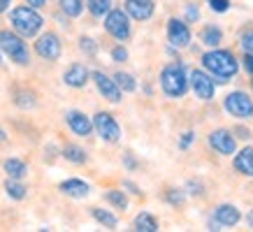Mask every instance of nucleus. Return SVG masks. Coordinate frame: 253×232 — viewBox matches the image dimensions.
<instances>
[{"label":"nucleus","mask_w":253,"mask_h":232,"mask_svg":"<svg viewBox=\"0 0 253 232\" xmlns=\"http://www.w3.org/2000/svg\"><path fill=\"white\" fill-rule=\"evenodd\" d=\"M202 61V70L211 75V79L218 84H228L230 79H235L239 75V58L232 54L230 49H221V46H214V49H207L205 54L200 56Z\"/></svg>","instance_id":"1"},{"label":"nucleus","mask_w":253,"mask_h":232,"mask_svg":"<svg viewBox=\"0 0 253 232\" xmlns=\"http://www.w3.org/2000/svg\"><path fill=\"white\" fill-rule=\"evenodd\" d=\"M161 88L163 93L168 95L169 100H181L186 93L191 91L188 88V68H186L184 61H172L168 63L165 68L161 70Z\"/></svg>","instance_id":"2"},{"label":"nucleus","mask_w":253,"mask_h":232,"mask_svg":"<svg viewBox=\"0 0 253 232\" xmlns=\"http://www.w3.org/2000/svg\"><path fill=\"white\" fill-rule=\"evenodd\" d=\"M9 26L23 39L38 38L42 26H44V16L40 14V9H33L28 5H19V7H14L9 12Z\"/></svg>","instance_id":"3"},{"label":"nucleus","mask_w":253,"mask_h":232,"mask_svg":"<svg viewBox=\"0 0 253 232\" xmlns=\"http://www.w3.org/2000/svg\"><path fill=\"white\" fill-rule=\"evenodd\" d=\"M0 51H2V56H7L14 65H21V68L31 65V49H28V44L23 42L21 35H16L9 28L0 31Z\"/></svg>","instance_id":"4"},{"label":"nucleus","mask_w":253,"mask_h":232,"mask_svg":"<svg viewBox=\"0 0 253 232\" xmlns=\"http://www.w3.org/2000/svg\"><path fill=\"white\" fill-rule=\"evenodd\" d=\"M132 19L126 14V9H119V7H112L105 14V31L107 35L116 39V42H128L132 35Z\"/></svg>","instance_id":"5"},{"label":"nucleus","mask_w":253,"mask_h":232,"mask_svg":"<svg viewBox=\"0 0 253 232\" xmlns=\"http://www.w3.org/2000/svg\"><path fill=\"white\" fill-rule=\"evenodd\" d=\"M223 109L239 121L253 118V98L246 91H232L223 98Z\"/></svg>","instance_id":"6"},{"label":"nucleus","mask_w":253,"mask_h":232,"mask_svg":"<svg viewBox=\"0 0 253 232\" xmlns=\"http://www.w3.org/2000/svg\"><path fill=\"white\" fill-rule=\"evenodd\" d=\"M188 88L195 93V98L202 102L214 100L216 95V81L211 79L209 72H205L202 68H195L188 72Z\"/></svg>","instance_id":"7"},{"label":"nucleus","mask_w":253,"mask_h":232,"mask_svg":"<svg viewBox=\"0 0 253 232\" xmlns=\"http://www.w3.org/2000/svg\"><path fill=\"white\" fill-rule=\"evenodd\" d=\"M93 121V130L98 132V137L102 142H107V144H116V142H121V125L119 121L114 118V114H109V112H98V114L91 118Z\"/></svg>","instance_id":"8"},{"label":"nucleus","mask_w":253,"mask_h":232,"mask_svg":"<svg viewBox=\"0 0 253 232\" xmlns=\"http://www.w3.org/2000/svg\"><path fill=\"white\" fill-rule=\"evenodd\" d=\"M33 49H35V54H38L42 61L54 63V61H58L63 54V42L54 31H46L35 39V46H33Z\"/></svg>","instance_id":"9"},{"label":"nucleus","mask_w":253,"mask_h":232,"mask_svg":"<svg viewBox=\"0 0 253 232\" xmlns=\"http://www.w3.org/2000/svg\"><path fill=\"white\" fill-rule=\"evenodd\" d=\"M165 33H168V42L172 49H186V46H191V42H193L191 26H188L184 19H176V16L168 19Z\"/></svg>","instance_id":"10"},{"label":"nucleus","mask_w":253,"mask_h":232,"mask_svg":"<svg viewBox=\"0 0 253 232\" xmlns=\"http://www.w3.org/2000/svg\"><path fill=\"white\" fill-rule=\"evenodd\" d=\"M91 79H93V84H95V88H98V93L107 102H112V105H119V102L123 100V91L119 88V86H116V81L109 77L107 72H102V70H93V72H91Z\"/></svg>","instance_id":"11"},{"label":"nucleus","mask_w":253,"mask_h":232,"mask_svg":"<svg viewBox=\"0 0 253 232\" xmlns=\"http://www.w3.org/2000/svg\"><path fill=\"white\" fill-rule=\"evenodd\" d=\"M207 142L218 155H232L237 151V137H235L232 130H228V128H216V130H211Z\"/></svg>","instance_id":"12"},{"label":"nucleus","mask_w":253,"mask_h":232,"mask_svg":"<svg viewBox=\"0 0 253 232\" xmlns=\"http://www.w3.org/2000/svg\"><path fill=\"white\" fill-rule=\"evenodd\" d=\"M91 81V70L84 63H70L63 72V84L70 88H84Z\"/></svg>","instance_id":"13"},{"label":"nucleus","mask_w":253,"mask_h":232,"mask_svg":"<svg viewBox=\"0 0 253 232\" xmlns=\"http://www.w3.org/2000/svg\"><path fill=\"white\" fill-rule=\"evenodd\" d=\"M123 9L132 21H149L156 12V0H126Z\"/></svg>","instance_id":"14"},{"label":"nucleus","mask_w":253,"mask_h":232,"mask_svg":"<svg viewBox=\"0 0 253 232\" xmlns=\"http://www.w3.org/2000/svg\"><path fill=\"white\" fill-rule=\"evenodd\" d=\"M65 123H68V128L75 132L77 137H91L93 121L84 114V112H79V109H70V112H65Z\"/></svg>","instance_id":"15"},{"label":"nucleus","mask_w":253,"mask_h":232,"mask_svg":"<svg viewBox=\"0 0 253 232\" xmlns=\"http://www.w3.org/2000/svg\"><path fill=\"white\" fill-rule=\"evenodd\" d=\"M214 221L223 225V228H235V225L242 221V211H239L237 204H230V202H221L218 207L214 209Z\"/></svg>","instance_id":"16"},{"label":"nucleus","mask_w":253,"mask_h":232,"mask_svg":"<svg viewBox=\"0 0 253 232\" xmlns=\"http://www.w3.org/2000/svg\"><path fill=\"white\" fill-rule=\"evenodd\" d=\"M58 191H61L63 195H68V197H72V200H84V197H88V193H91V186L86 184L84 179H65V181H61L58 184Z\"/></svg>","instance_id":"17"},{"label":"nucleus","mask_w":253,"mask_h":232,"mask_svg":"<svg viewBox=\"0 0 253 232\" xmlns=\"http://www.w3.org/2000/svg\"><path fill=\"white\" fill-rule=\"evenodd\" d=\"M232 167H235L242 177H253V147H244L242 151H235Z\"/></svg>","instance_id":"18"},{"label":"nucleus","mask_w":253,"mask_h":232,"mask_svg":"<svg viewBox=\"0 0 253 232\" xmlns=\"http://www.w3.org/2000/svg\"><path fill=\"white\" fill-rule=\"evenodd\" d=\"M198 38H200L202 44L207 46V49H214V46H221L223 31H221V26H216V23H205V26L200 28Z\"/></svg>","instance_id":"19"},{"label":"nucleus","mask_w":253,"mask_h":232,"mask_svg":"<svg viewBox=\"0 0 253 232\" xmlns=\"http://www.w3.org/2000/svg\"><path fill=\"white\" fill-rule=\"evenodd\" d=\"M135 230L137 232H158L161 230V223H158V218L151 214V211H139L137 216H135Z\"/></svg>","instance_id":"20"},{"label":"nucleus","mask_w":253,"mask_h":232,"mask_svg":"<svg viewBox=\"0 0 253 232\" xmlns=\"http://www.w3.org/2000/svg\"><path fill=\"white\" fill-rule=\"evenodd\" d=\"M2 170H5V174L9 179H23L28 174V165L21 158H7V160L2 162Z\"/></svg>","instance_id":"21"},{"label":"nucleus","mask_w":253,"mask_h":232,"mask_svg":"<svg viewBox=\"0 0 253 232\" xmlns=\"http://www.w3.org/2000/svg\"><path fill=\"white\" fill-rule=\"evenodd\" d=\"M91 218L95 223H100L102 228H107V230H114L116 225H119V218L109 211V209H100V207H91Z\"/></svg>","instance_id":"22"},{"label":"nucleus","mask_w":253,"mask_h":232,"mask_svg":"<svg viewBox=\"0 0 253 232\" xmlns=\"http://www.w3.org/2000/svg\"><path fill=\"white\" fill-rule=\"evenodd\" d=\"M58 7L68 19H79L86 9V0H58Z\"/></svg>","instance_id":"23"},{"label":"nucleus","mask_w":253,"mask_h":232,"mask_svg":"<svg viewBox=\"0 0 253 232\" xmlns=\"http://www.w3.org/2000/svg\"><path fill=\"white\" fill-rule=\"evenodd\" d=\"M61 155L68 162H72V165H84V162L88 160V154H86L82 147H77V144H65L63 151H61Z\"/></svg>","instance_id":"24"},{"label":"nucleus","mask_w":253,"mask_h":232,"mask_svg":"<svg viewBox=\"0 0 253 232\" xmlns=\"http://www.w3.org/2000/svg\"><path fill=\"white\" fill-rule=\"evenodd\" d=\"M5 193H7V197H12V200L21 202L26 200V195H28V188H26V184H23L21 179H9L5 181Z\"/></svg>","instance_id":"25"},{"label":"nucleus","mask_w":253,"mask_h":232,"mask_svg":"<svg viewBox=\"0 0 253 232\" xmlns=\"http://www.w3.org/2000/svg\"><path fill=\"white\" fill-rule=\"evenodd\" d=\"M112 79H114L116 86H119L123 93H135L137 91V79L132 77L130 72H121V70H119V72L112 75Z\"/></svg>","instance_id":"26"},{"label":"nucleus","mask_w":253,"mask_h":232,"mask_svg":"<svg viewBox=\"0 0 253 232\" xmlns=\"http://www.w3.org/2000/svg\"><path fill=\"white\" fill-rule=\"evenodd\" d=\"M112 7H114L112 0H86V9L93 19H102Z\"/></svg>","instance_id":"27"},{"label":"nucleus","mask_w":253,"mask_h":232,"mask_svg":"<svg viewBox=\"0 0 253 232\" xmlns=\"http://www.w3.org/2000/svg\"><path fill=\"white\" fill-rule=\"evenodd\" d=\"M163 197H165V202H168L169 207L181 209L186 204V191H181V188H165Z\"/></svg>","instance_id":"28"},{"label":"nucleus","mask_w":253,"mask_h":232,"mask_svg":"<svg viewBox=\"0 0 253 232\" xmlns=\"http://www.w3.org/2000/svg\"><path fill=\"white\" fill-rule=\"evenodd\" d=\"M105 200L114 209H121V211H126L128 204H130V202H128V195L123 193V191H107V193H105Z\"/></svg>","instance_id":"29"},{"label":"nucleus","mask_w":253,"mask_h":232,"mask_svg":"<svg viewBox=\"0 0 253 232\" xmlns=\"http://www.w3.org/2000/svg\"><path fill=\"white\" fill-rule=\"evenodd\" d=\"M14 105L21 109H33L35 105H38V100H35V93L31 91H19L14 95Z\"/></svg>","instance_id":"30"},{"label":"nucleus","mask_w":253,"mask_h":232,"mask_svg":"<svg viewBox=\"0 0 253 232\" xmlns=\"http://www.w3.org/2000/svg\"><path fill=\"white\" fill-rule=\"evenodd\" d=\"M239 46L244 49V51H253V26H244L242 33H239Z\"/></svg>","instance_id":"31"},{"label":"nucleus","mask_w":253,"mask_h":232,"mask_svg":"<svg viewBox=\"0 0 253 232\" xmlns=\"http://www.w3.org/2000/svg\"><path fill=\"white\" fill-rule=\"evenodd\" d=\"M79 49H82L86 56H95L98 54V42L93 38H88V35H84V38H79Z\"/></svg>","instance_id":"32"},{"label":"nucleus","mask_w":253,"mask_h":232,"mask_svg":"<svg viewBox=\"0 0 253 232\" xmlns=\"http://www.w3.org/2000/svg\"><path fill=\"white\" fill-rule=\"evenodd\" d=\"M186 193L193 195V197H202L205 195V184L200 179H188L186 181Z\"/></svg>","instance_id":"33"},{"label":"nucleus","mask_w":253,"mask_h":232,"mask_svg":"<svg viewBox=\"0 0 253 232\" xmlns=\"http://www.w3.org/2000/svg\"><path fill=\"white\" fill-rule=\"evenodd\" d=\"M109 56H112V61H114V63H126L128 58H130V54H128V49H126L123 44L112 46V51H109Z\"/></svg>","instance_id":"34"},{"label":"nucleus","mask_w":253,"mask_h":232,"mask_svg":"<svg viewBox=\"0 0 253 232\" xmlns=\"http://www.w3.org/2000/svg\"><path fill=\"white\" fill-rule=\"evenodd\" d=\"M207 5L211 12H216V14H225L228 9H230V0H207Z\"/></svg>","instance_id":"35"},{"label":"nucleus","mask_w":253,"mask_h":232,"mask_svg":"<svg viewBox=\"0 0 253 232\" xmlns=\"http://www.w3.org/2000/svg\"><path fill=\"white\" fill-rule=\"evenodd\" d=\"M239 65L246 70V75H249V77H253V51H244V56H242Z\"/></svg>","instance_id":"36"},{"label":"nucleus","mask_w":253,"mask_h":232,"mask_svg":"<svg viewBox=\"0 0 253 232\" xmlns=\"http://www.w3.org/2000/svg\"><path fill=\"white\" fill-rule=\"evenodd\" d=\"M184 14H186V19H184L186 23H195V21L200 19V9H198V5H186V12H184Z\"/></svg>","instance_id":"37"},{"label":"nucleus","mask_w":253,"mask_h":232,"mask_svg":"<svg viewBox=\"0 0 253 232\" xmlns=\"http://www.w3.org/2000/svg\"><path fill=\"white\" fill-rule=\"evenodd\" d=\"M232 135L237 139H244V142H249V139L253 137V132L249 130V128H244V125H235V128H232Z\"/></svg>","instance_id":"38"},{"label":"nucleus","mask_w":253,"mask_h":232,"mask_svg":"<svg viewBox=\"0 0 253 232\" xmlns=\"http://www.w3.org/2000/svg\"><path fill=\"white\" fill-rule=\"evenodd\" d=\"M193 139H195V132H193V130H186L184 135H181V139H179V149H181V151H186V149L193 144Z\"/></svg>","instance_id":"39"},{"label":"nucleus","mask_w":253,"mask_h":232,"mask_svg":"<svg viewBox=\"0 0 253 232\" xmlns=\"http://www.w3.org/2000/svg\"><path fill=\"white\" fill-rule=\"evenodd\" d=\"M123 188H128V193H132V195H137V197H142V191H139V186L137 184H132V181H123Z\"/></svg>","instance_id":"40"},{"label":"nucleus","mask_w":253,"mask_h":232,"mask_svg":"<svg viewBox=\"0 0 253 232\" xmlns=\"http://www.w3.org/2000/svg\"><path fill=\"white\" fill-rule=\"evenodd\" d=\"M123 165H126L128 170H135V167H137V160L132 158L130 151H128V154H123Z\"/></svg>","instance_id":"41"},{"label":"nucleus","mask_w":253,"mask_h":232,"mask_svg":"<svg viewBox=\"0 0 253 232\" xmlns=\"http://www.w3.org/2000/svg\"><path fill=\"white\" fill-rule=\"evenodd\" d=\"M28 7H33V9H42V7H46V0H23Z\"/></svg>","instance_id":"42"},{"label":"nucleus","mask_w":253,"mask_h":232,"mask_svg":"<svg viewBox=\"0 0 253 232\" xmlns=\"http://www.w3.org/2000/svg\"><path fill=\"white\" fill-rule=\"evenodd\" d=\"M9 5H12V0H0V14H5L9 9Z\"/></svg>","instance_id":"43"},{"label":"nucleus","mask_w":253,"mask_h":232,"mask_svg":"<svg viewBox=\"0 0 253 232\" xmlns=\"http://www.w3.org/2000/svg\"><path fill=\"white\" fill-rule=\"evenodd\" d=\"M246 223H249V228L253 230V209L249 211V214H246Z\"/></svg>","instance_id":"44"},{"label":"nucleus","mask_w":253,"mask_h":232,"mask_svg":"<svg viewBox=\"0 0 253 232\" xmlns=\"http://www.w3.org/2000/svg\"><path fill=\"white\" fill-rule=\"evenodd\" d=\"M5 142H7V132L0 128V144H5Z\"/></svg>","instance_id":"45"},{"label":"nucleus","mask_w":253,"mask_h":232,"mask_svg":"<svg viewBox=\"0 0 253 232\" xmlns=\"http://www.w3.org/2000/svg\"><path fill=\"white\" fill-rule=\"evenodd\" d=\"M2 63H5V61H2V51H0V68H2Z\"/></svg>","instance_id":"46"},{"label":"nucleus","mask_w":253,"mask_h":232,"mask_svg":"<svg viewBox=\"0 0 253 232\" xmlns=\"http://www.w3.org/2000/svg\"><path fill=\"white\" fill-rule=\"evenodd\" d=\"M251 88H253V79H251Z\"/></svg>","instance_id":"47"}]
</instances>
